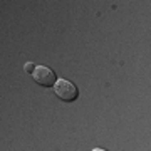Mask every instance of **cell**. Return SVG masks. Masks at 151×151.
<instances>
[{
    "mask_svg": "<svg viewBox=\"0 0 151 151\" xmlns=\"http://www.w3.org/2000/svg\"><path fill=\"white\" fill-rule=\"evenodd\" d=\"M32 76H34V81L44 87H54L55 81H57L54 70L49 69L47 65H35V70L32 72Z\"/></svg>",
    "mask_w": 151,
    "mask_h": 151,
    "instance_id": "obj_2",
    "label": "cell"
},
{
    "mask_svg": "<svg viewBox=\"0 0 151 151\" xmlns=\"http://www.w3.org/2000/svg\"><path fill=\"white\" fill-rule=\"evenodd\" d=\"M92 151H106V150H101V148H94Z\"/></svg>",
    "mask_w": 151,
    "mask_h": 151,
    "instance_id": "obj_4",
    "label": "cell"
},
{
    "mask_svg": "<svg viewBox=\"0 0 151 151\" xmlns=\"http://www.w3.org/2000/svg\"><path fill=\"white\" fill-rule=\"evenodd\" d=\"M24 69L27 70V72H34V70H35V64H32V62H27V64L24 65Z\"/></svg>",
    "mask_w": 151,
    "mask_h": 151,
    "instance_id": "obj_3",
    "label": "cell"
},
{
    "mask_svg": "<svg viewBox=\"0 0 151 151\" xmlns=\"http://www.w3.org/2000/svg\"><path fill=\"white\" fill-rule=\"evenodd\" d=\"M54 92L57 94L59 99H62L65 103H70V101L77 99V96H79V91H77L76 84H72L67 79H57L54 84Z\"/></svg>",
    "mask_w": 151,
    "mask_h": 151,
    "instance_id": "obj_1",
    "label": "cell"
}]
</instances>
